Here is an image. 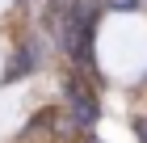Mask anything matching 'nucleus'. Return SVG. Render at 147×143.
<instances>
[{
    "mask_svg": "<svg viewBox=\"0 0 147 143\" xmlns=\"http://www.w3.org/2000/svg\"><path fill=\"white\" fill-rule=\"evenodd\" d=\"M67 101H71V110H76L80 126H92V122H97V93H92V84L80 76V72L67 76Z\"/></svg>",
    "mask_w": 147,
    "mask_h": 143,
    "instance_id": "1",
    "label": "nucleus"
},
{
    "mask_svg": "<svg viewBox=\"0 0 147 143\" xmlns=\"http://www.w3.org/2000/svg\"><path fill=\"white\" fill-rule=\"evenodd\" d=\"M30 63H34V59H30V51H21V55H17V63H13L9 72H4V76H9V80H13V76H21V72H25Z\"/></svg>",
    "mask_w": 147,
    "mask_h": 143,
    "instance_id": "2",
    "label": "nucleus"
},
{
    "mask_svg": "<svg viewBox=\"0 0 147 143\" xmlns=\"http://www.w3.org/2000/svg\"><path fill=\"white\" fill-rule=\"evenodd\" d=\"M135 135H139V143H147V118H135Z\"/></svg>",
    "mask_w": 147,
    "mask_h": 143,
    "instance_id": "3",
    "label": "nucleus"
},
{
    "mask_svg": "<svg viewBox=\"0 0 147 143\" xmlns=\"http://www.w3.org/2000/svg\"><path fill=\"white\" fill-rule=\"evenodd\" d=\"M113 9H139V0H109Z\"/></svg>",
    "mask_w": 147,
    "mask_h": 143,
    "instance_id": "4",
    "label": "nucleus"
},
{
    "mask_svg": "<svg viewBox=\"0 0 147 143\" xmlns=\"http://www.w3.org/2000/svg\"><path fill=\"white\" fill-rule=\"evenodd\" d=\"M88 143H97V139H88Z\"/></svg>",
    "mask_w": 147,
    "mask_h": 143,
    "instance_id": "5",
    "label": "nucleus"
}]
</instances>
